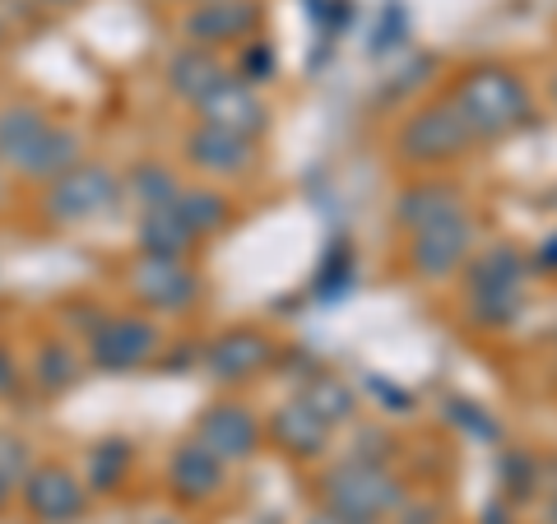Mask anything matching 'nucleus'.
<instances>
[{
  "instance_id": "obj_30",
  "label": "nucleus",
  "mask_w": 557,
  "mask_h": 524,
  "mask_svg": "<svg viewBox=\"0 0 557 524\" xmlns=\"http://www.w3.org/2000/svg\"><path fill=\"white\" fill-rule=\"evenodd\" d=\"M33 5H42V10H70V5H79V0H33Z\"/></svg>"
},
{
  "instance_id": "obj_14",
  "label": "nucleus",
  "mask_w": 557,
  "mask_h": 524,
  "mask_svg": "<svg viewBox=\"0 0 557 524\" xmlns=\"http://www.w3.org/2000/svg\"><path fill=\"white\" fill-rule=\"evenodd\" d=\"M270 339L256 335V329H228V335H219L214 344L205 348V372L219 380V386H237V380L256 376L260 366L270 362Z\"/></svg>"
},
{
  "instance_id": "obj_19",
  "label": "nucleus",
  "mask_w": 557,
  "mask_h": 524,
  "mask_svg": "<svg viewBox=\"0 0 557 524\" xmlns=\"http://www.w3.org/2000/svg\"><path fill=\"white\" fill-rule=\"evenodd\" d=\"M395 214H399V223H405V228L413 233V228H423V223L465 214V200H460V190L450 186V182H418V186H409L405 196H399Z\"/></svg>"
},
{
  "instance_id": "obj_33",
  "label": "nucleus",
  "mask_w": 557,
  "mask_h": 524,
  "mask_svg": "<svg viewBox=\"0 0 557 524\" xmlns=\"http://www.w3.org/2000/svg\"><path fill=\"white\" fill-rule=\"evenodd\" d=\"M553 98H557V75H553Z\"/></svg>"
},
{
  "instance_id": "obj_11",
  "label": "nucleus",
  "mask_w": 557,
  "mask_h": 524,
  "mask_svg": "<svg viewBox=\"0 0 557 524\" xmlns=\"http://www.w3.org/2000/svg\"><path fill=\"white\" fill-rule=\"evenodd\" d=\"M182 33L190 47H247L260 33V5L256 0H190Z\"/></svg>"
},
{
  "instance_id": "obj_29",
  "label": "nucleus",
  "mask_w": 557,
  "mask_h": 524,
  "mask_svg": "<svg viewBox=\"0 0 557 524\" xmlns=\"http://www.w3.org/2000/svg\"><path fill=\"white\" fill-rule=\"evenodd\" d=\"M311 524H358V520H348V515H339L335 506H325L321 515H311Z\"/></svg>"
},
{
  "instance_id": "obj_21",
  "label": "nucleus",
  "mask_w": 557,
  "mask_h": 524,
  "mask_svg": "<svg viewBox=\"0 0 557 524\" xmlns=\"http://www.w3.org/2000/svg\"><path fill=\"white\" fill-rule=\"evenodd\" d=\"M302 404L321 417V423H330V427H339V423H348V417L358 413V399H354V390H348V380L344 376H335V372H317L302 386Z\"/></svg>"
},
{
  "instance_id": "obj_25",
  "label": "nucleus",
  "mask_w": 557,
  "mask_h": 524,
  "mask_svg": "<svg viewBox=\"0 0 557 524\" xmlns=\"http://www.w3.org/2000/svg\"><path fill=\"white\" fill-rule=\"evenodd\" d=\"M131 469V446L126 441H102L89 456V487L94 492H116Z\"/></svg>"
},
{
  "instance_id": "obj_32",
  "label": "nucleus",
  "mask_w": 557,
  "mask_h": 524,
  "mask_svg": "<svg viewBox=\"0 0 557 524\" xmlns=\"http://www.w3.org/2000/svg\"><path fill=\"white\" fill-rule=\"evenodd\" d=\"M0 47H5V24H0Z\"/></svg>"
},
{
  "instance_id": "obj_8",
  "label": "nucleus",
  "mask_w": 557,
  "mask_h": 524,
  "mask_svg": "<svg viewBox=\"0 0 557 524\" xmlns=\"http://www.w3.org/2000/svg\"><path fill=\"white\" fill-rule=\"evenodd\" d=\"M469 247H474V228H469V209L409 233V270L428 284H446L469 265Z\"/></svg>"
},
{
  "instance_id": "obj_7",
  "label": "nucleus",
  "mask_w": 557,
  "mask_h": 524,
  "mask_svg": "<svg viewBox=\"0 0 557 524\" xmlns=\"http://www.w3.org/2000/svg\"><path fill=\"white\" fill-rule=\"evenodd\" d=\"M126 288L135 292L139 307L159 311V316H182V311H190L200 302V278L182 255H145L139 251V260L126 274Z\"/></svg>"
},
{
  "instance_id": "obj_6",
  "label": "nucleus",
  "mask_w": 557,
  "mask_h": 524,
  "mask_svg": "<svg viewBox=\"0 0 557 524\" xmlns=\"http://www.w3.org/2000/svg\"><path fill=\"white\" fill-rule=\"evenodd\" d=\"M159 353V325L149 316H131V311H112L89 325V362L98 372H135Z\"/></svg>"
},
{
  "instance_id": "obj_1",
  "label": "nucleus",
  "mask_w": 557,
  "mask_h": 524,
  "mask_svg": "<svg viewBox=\"0 0 557 524\" xmlns=\"http://www.w3.org/2000/svg\"><path fill=\"white\" fill-rule=\"evenodd\" d=\"M450 102L460 108L465 126L474 130V139H507L516 130H525L534 121V98L525 89V79L511 75L507 65H479L456 84Z\"/></svg>"
},
{
  "instance_id": "obj_13",
  "label": "nucleus",
  "mask_w": 557,
  "mask_h": 524,
  "mask_svg": "<svg viewBox=\"0 0 557 524\" xmlns=\"http://www.w3.org/2000/svg\"><path fill=\"white\" fill-rule=\"evenodd\" d=\"M200 112V126H214V130H233V135H247L256 139L260 130L270 126V112H265V98L256 93V84L228 75L214 93H205L196 102Z\"/></svg>"
},
{
  "instance_id": "obj_20",
  "label": "nucleus",
  "mask_w": 557,
  "mask_h": 524,
  "mask_svg": "<svg viewBox=\"0 0 557 524\" xmlns=\"http://www.w3.org/2000/svg\"><path fill=\"white\" fill-rule=\"evenodd\" d=\"M172 214H177L182 223L196 237H205V233H219L223 223L233 219V204H228V196H219V190H209V186H190V190H177V200L168 204Z\"/></svg>"
},
{
  "instance_id": "obj_9",
  "label": "nucleus",
  "mask_w": 557,
  "mask_h": 524,
  "mask_svg": "<svg viewBox=\"0 0 557 524\" xmlns=\"http://www.w3.org/2000/svg\"><path fill=\"white\" fill-rule=\"evenodd\" d=\"M116 177L102 163H75L70 172L47 182V219L57 223H89L98 214H108L116 200Z\"/></svg>"
},
{
  "instance_id": "obj_16",
  "label": "nucleus",
  "mask_w": 557,
  "mask_h": 524,
  "mask_svg": "<svg viewBox=\"0 0 557 524\" xmlns=\"http://www.w3.org/2000/svg\"><path fill=\"white\" fill-rule=\"evenodd\" d=\"M251 159H256V139L247 135L214 126H196L186 135V163L209 172V177H237L242 167H251Z\"/></svg>"
},
{
  "instance_id": "obj_27",
  "label": "nucleus",
  "mask_w": 557,
  "mask_h": 524,
  "mask_svg": "<svg viewBox=\"0 0 557 524\" xmlns=\"http://www.w3.org/2000/svg\"><path fill=\"white\" fill-rule=\"evenodd\" d=\"M20 380H24V372H20V362H14V353H10V348H0V399H5V395H14V390H20Z\"/></svg>"
},
{
  "instance_id": "obj_4",
  "label": "nucleus",
  "mask_w": 557,
  "mask_h": 524,
  "mask_svg": "<svg viewBox=\"0 0 557 524\" xmlns=\"http://www.w3.org/2000/svg\"><path fill=\"white\" fill-rule=\"evenodd\" d=\"M325 506L358 524H381L405 506V487L381 460H344L325 474Z\"/></svg>"
},
{
  "instance_id": "obj_12",
  "label": "nucleus",
  "mask_w": 557,
  "mask_h": 524,
  "mask_svg": "<svg viewBox=\"0 0 557 524\" xmlns=\"http://www.w3.org/2000/svg\"><path fill=\"white\" fill-rule=\"evenodd\" d=\"M196 441L205 450H214L223 464H247L256 450H260V441H265V432H260L256 413L247 404H233V399H223V404L200 413Z\"/></svg>"
},
{
  "instance_id": "obj_18",
  "label": "nucleus",
  "mask_w": 557,
  "mask_h": 524,
  "mask_svg": "<svg viewBox=\"0 0 557 524\" xmlns=\"http://www.w3.org/2000/svg\"><path fill=\"white\" fill-rule=\"evenodd\" d=\"M223 79H228V70H223L219 51H209V47H182L177 57L168 61V89L186 98L190 108H196L205 93H214Z\"/></svg>"
},
{
  "instance_id": "obj_3",
  "label": "nucleus",
  "mask_w": 557,
  "mask_h": 524,
  "mask_svg": "<svg viewBox=\"0 0 557 524\" xmlns=\"http://www.w3.org/2000/svg\"><path fill=\"white\" fill-rule=\"evenodd\" d=\"M465 307L487 329H502L525 307V260L516 247H493L465 265Z\"/></svg>"
},
{
  "instance_id": "obj_24",
  "label": "nucleus",
  "mask_w": 557,
  "mask_h": 524,
  "mask_svg": "<svg viewBox=\"0 0 557 524\" xmlns=\"http://www.w3.org/2000/svg\"><path fill=\"white\" fill-rule=\"evenodd\" d=\"M177 190H182V182L172 177L163 163H139L131 172V196L139 200L145 214H149V209H168L172 200H177Z\"/></svg>"
},
{
  "instance_id": "obj_2",
  "label": "nucleus",
  "mask_w": 557,
  "mask_h": 524,
  "mask_svg": "<svg viewBox=\"0 0 557 524\" xmlns=\"http://www.w3.org/2000/svg\"><path fill=\"white\" fill-rule=\"evenodd\" d=\"M79 159V135L65 126H51V121L28 108V102H14V108L0 112V167H14L24 177H61Z\"/></svg>"
},
{
  "instance_id": "obj_34",
  "label": "nucleus",
  "mask_w": 557,
  "mask_h": 524,
  "mask_svg": "<svg viewBox=\"0 0 557 524\" xmlns=\"http://www.w3.org/2000/svg\"><path fill=\"white\" fill-rule=\"evenodd\" d=\"M553 524H557V501H553Z\"/></svg>"
},
{
  "instance_id": "obj_17",
  "label": "nucleus",
  "mask_w": 557,
  "mask_h": 524,
  "mask_svg": "<svg viewBox=\"0 0 557 524\" xmlns=\"http://www.w3.org/2000/svg\"><path fill=\"white\" fill-rule=\"evenodd\" d=\"M330 432H335V427L321 423V417L311 413L302 399H293V404L274 409V417H270V436L278 441V450L293 456V460H317V456H325Z\"/></svg>"
},
{
  "instance_id": "obj_10",
  "label": "nucleus",
  "mask_w": 557,
  "mask_h": 524,
  "mask_svg": "<svg viewBox=\"0 0 557 524\" xmlns=\"http://www.w3.org/2000/svg\"><path fill=\"white\" fill-rule=\"evenodd\" d=\"M20 501L38 524H75L89 511V483L65 464H33L20 483Z\"/></svg>"
},
{
  "instance_id": "obj_15",
  "label": "nucleus",
  "mask_w": 557,
  "mask_h": 524,
  "mask_svg": "<svg viewBox=\"0 0 557 524\" xmlns=\"http://www.w3.org/2000/svg\"><path fill=\"white\" fill-rule=\"evenodd\" d=\"M223 464L214 450H205L196 436L190 441H182L177 450H172V460H168V483H172V497L186 501V506H196V501H209L223 487Z\"/></svg>"
},
{
  "instance_id": "obj_31",
  "label": "nucleus",
  "mask_w": 557,
  "mask_h": 524,
  "mask_svg": "<svg viewBox=\"0 0 557 524\" xmlns=\"http://www.w3.org/2000/svg\"><path fill=\"white\" fill-rule=\"evenodd\" d=\"M10 492H14V487H10L5 478H0V511H5V501H10Z\"/></svg>"
},
{
  "instance_id": "obj_26",
  "label": "nucleus",
  "mask_w": 557,
  "mask_h": 524,
  "mask_svg": "<svg viewBox=\"0 0 557 524\" xmlns=\"http://www.w3.org/2000/svg\"><path fill=\"white\" fill-rule=\"evenodd\" d=\"M28 469H33L28 446L20 441V436H0V478H5L10 487H20L28 478Z\"/></svg>"
},
{
  "instance_id": "obj_5",
  "label": "nucleus",
  "mask_w": 557,
  "mask_h": 524,
  "mask_svg": "<svg viewBox=\"0 0 557 524\" xmlns=\"http://www.w3.org/2000/svg\"><path fill=\"white\" fill-rule=\"evenodd\" d=\"M474 145H479L474 130L465 126V116H460V108L450 98L432 102V108H418L405 126H399V135H395V149H399V159H405L409 167L456 163Z\"/></svg>"
},
{
  "instance_id": "obj_28",
  "label": "nucleus",
  "mask_w": 557,
  "mask_h": 524,
  "mask_svg": "<svg viewBox=\"0 0 557 524\" xmlns=\"http://www.w3.org/2000/svg\"><path fill=\"white\" fill-rule=\"evenodd\" d=\"M534 260H539V270H544V274H557V237L544 241V251H539Z\"/></svg>"
},
{
  "instance_id": "obj_23",
  "label": "nucleus",
  "mask_w": 557,
  "mask_h": 524,
  "mask_svg": "<svg viewBox=\"0 0 557 524\" xmlns=\"http://www.w3.org/2000/svg\"><path fill=\"white\" fill-rule=\"evenodd\" d=\"M33 380H38L47 395H61L79 380V358L70 353L65 344H42L38 358H33Z\"/></svg>"
},
{
  "instance_id": "obj_22",
  "label": "nucleus",
  "mask_w": 557,
  "mask_h": 524,
  "mask_svg": "<svg viewBox=\"0 0 557 524\" xmlns=\"http://www.w3.org/2000/svg\"><path fill=\"white\" fill-rule=\"evenodd\" d=\"M196 233L186 228V223L172 214V209H149L145 223H139V251L145 255H190V247H196Z\"/></svg>"
}]
</instances>
